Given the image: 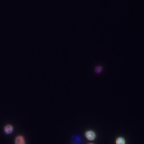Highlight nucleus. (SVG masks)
<instances>
[{"label":"nucleus","instance_id":"1","mask_svg":"<svg viewBox=\"0 0 144 144\" xmlns=\"http://www.w3.org/2000/svg\"><path fill=\"white\" fill-rule=\"evenodd\" d=\"M85 137L88 141H94L97 138V134L95 132L92 130H88L85 132Z\"/></svg>","mask_w":144,"mask_h":144},{"label":"nucleus","instance_id":"2","mask_svg":"<svg viewBox=\"0 0 144 144\" xmlns=\"http://www.w3.org/2000/svg\"><path fill=\"white\" fill-rule=\"evenodd\" d=\"M14 144H26L24 136L22 135H18L15 137Z\"/></svg>","mask_w":144,"mask_h":144},{"label":"nucleus","instance_id":"3","mask_svg":"<svg viewBox=\"0 0 144 144\" xmlns=\"http://www.w3.org/2000/svg\"><path fill=\"white\" fill-rule=\"evenodd\" d=\"M4 131L7 135H10L14 131V128L12 125L10 124H7L4 128Z\"/></svg>","mask_w":144,"mask_h":144},{"label":"nucleus","instance_id":"4","mask_svg":"<svg viewBox=\"0 0 144 144\" xmlns=\"http://www.w3.org/2000/svg\"><path fill=\"white\" fill-rule=\"evenodd\" d=\"M115 143V144H126V141L124 138L120 137L116 139Z\"/></svg>","mask_w":144,"mask_h":144},{"label":"nucleus","instance_id":"5","mask_svg":"<svg viewBox=\"0 0 144 144\" xmlns=\"http://www.w3.org/2000/svg\"><path fill=\"white\" fill-rule=\"evenodd\" d=\"M102 68L101 66H98L95 68V71L97 73H99L102 71Z\"/></svg>","mask_w":144,"mask_h":144},{"label":"nucleus","instance_id":"6","mask_svg":"<svg viewBox=\"0 0 144 144\" xmlns=\"http://www.w3.org/2000/svg\"><path fill=\"white\" fill-rule=\"evenodd\" d=\"M87 144H95L94 143H89Z\"/></svg>","mask_w":144,"mask_h":144}]
</instances>
